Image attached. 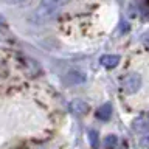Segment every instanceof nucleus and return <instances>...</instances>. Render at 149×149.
Masks as SVG:
<instances>
[{
    "label": "nucleus",
    "instance_id": "1",
    "mask_svg": "<svg viewBox=\"0 0 149 149\" xmlns=\"http://www.w3.org/2000/svg\"><path fill=\"white\" fill-rule=\"evenodd\" d=\"M141 82L143 79L140 76L138 73H130L127 74L123 81H121V87H123V92L127 93V95H134V93H137L140 90V87H141Z\"/></svg>",
    "mask_w": 149,
    "mask_h": 149
},
{
    "label": "nucleus",
    "instance_id": "2",
    "mask_svg": "<svg viewBox=\"0 0 149 149\" xmlns=\"http://www.w3.org/2000/svg\"><path fill=\"white\" fill-rule=\"evenodd\" d=\"M68 0H42L39 6V14L42 16H51L58 11L59 8H62Z\"/></svg>",
    "mask_w": 149,
    "mask_h": 149
},
{
    "label": "nucleus",
    "instance_id": "3",
    "mask_svg": "<svg viewBox=\"0 0 149 149\" xmlns=\"http://www.w3.org/2000/svg\"><path fill=\"white\" fill-rule=\"evenodd\" d=\"M86 74L82 72H78V70H72L64 76L62 81L67 84V86H78V84H84L86 82Z\"/></svg>",
    "mask_w": 149,
    "mask_h": 149
},
{
    "label": "nucleus",
    "instance_id": "4",
    "mask_svg": "<svg viewBox=\"0 0 149 149\" xmlns=\"http://www.w3.org/2000/svg\"><path fill=\"white\" fill-rule=\"evenodd\" d=\"M68 110L74 115H84V113H87V110H88V104L82 100H73L68 104Z\"/></svg>",
    "mask_w": 149,
    "mask_h": 149
},
{
    "label": "nucleus",
    "instance_id": "5",
    "mask_svg": "<svg viewBox=\"0 0 149 149\" xmlns=\"http://www.w3.org/2000/svg\"><path fill=\"white\" fill-rule=\"evenodd\" d=\"M100 64L106 68H115L120 64V56L118 54H104L100 58Z\"/></svg>",
    "mask_w": 149,
    "mask_h": 149
},
{
    "label": "nucleus",
    "instance_id": "6",
    "mask_svg": "<svg viewBox=\"0 0 149 149\" xmlns=\"http://www.w3.org/2000/svg\"><path fill=\"white\" fill-rule=\"evenodd\" d=\"M96 116H98L100 120H102V121L110 120V116H112V104H110V102H106V104H102L100 109H98Z\"/></svg>",
    "mask_w": 149,
    "mask_h": 149
},
{
    "label": "nucleus",
    "instance_id": "7",
    "mask_svg": "<svg viewBox=\"0 0 149 149\" xmlns=\"http://www.w3.org/2000/svg\"><path fill=\"white\" fill-rule=\"evenodd\" d=\"M134 130H137V132H141V130H146L149 129V118H146V116H140V118H137L134 121Z\"/></svg>",
    "mask_w": 149,
    "mask_h": 149
},
{
    "label": "nucleus",
    "instance_id": "8",
    "mask_svg": "<svg viewBox=\"0 0 149 149\" xmlns=\"http://www.w3.org/2000/svg\"><path fill=\"white\" fill-rule=\"evenodd\" d=\"M116 144H118L116 135H107V137L104 138V148L106 149H115Z\"/></svg>",
    "mask_w": 149,
    "mask_h": 149
},
{
    "label": "nucleus",
    "instance_id": "9",
    "mask_svg": "<svg viewBox=\"0 0 149 149\" xmlns=\"http://www.w3.org/2000/svg\"><path fill=\"white\" fill-rule=\"evenodd\" d=\"M88 135H90L92 148H93V149H96V148H98V134L95 132V130H90V132H88Z\"/></svg>",
    "mask_w": 149,
    "mask_h": 149
},
{
    "label": "nucleus",
    "instance_id": "10",
    "mask_svg": "<svg viewBox=\"0 0 149 149\" xmlns=\"http://www.w3.org/2000/svg\"><path fill=\"white\" fill-rule=\"evenodd\" d=\"M141 144H143L144 148H149V134H146V135L143 137V140H141Z\"/></svg>",
    "mask_w": 149,
    "mask_h": 149
},
{
    "label": "nucleus",
    "instance_id": "11",
    "mask_svg": "<svg viewBox=\"0 0 149 149\" xmlns=\"http://www.w3.org/2000/svg\"><path fill=\"white\" fill-rule=\"evenodd\" d=\"M144 47H146V48H149V36L144 39Z\"/></svg>",
    "mask_w": 149,
    "mask_h": 149
},
{
    "label": "nucleus",
    "instance_id": "12",
    "mask_svg": "<svg viewBox=\"0 0 149 149\" xmlns=\"http://www.w3.org/2000/svg\"><path fill=\"white\" fill-rule=\"evenodd\" d=\"M9 2H13V3H22V2H25V0H9Z\"/></svg>",
    "mask_w": 149,
    "mask_h": 149
}]
</instances>
